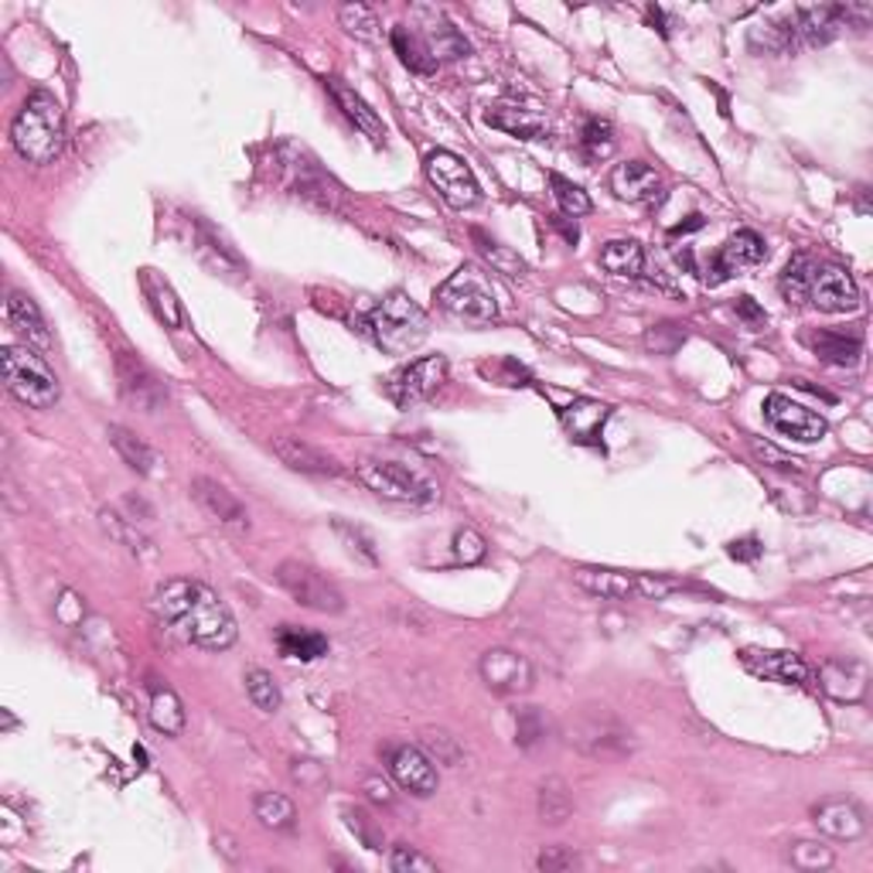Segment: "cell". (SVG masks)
Masks as SVG:
<instances>
[{
    "label": "cell",
    "mask_w": 873,
    "mask_h": 873,
    "mask_svg": "<svg viewBox=\"0 0 873 873\" xmlns=\"http://www.w3.org/2000/svg\"><path fill=\"white\" fill-rule=\"evenodd\" d=\"M151 607L175 634H181L184 642H192L198 649L222 652L240 639V628H235L232 611L202 580L178 577V580L161 583Z\"/></svg>",
    "instance_id": "cell-1"
},
{
    "label": "cell",
    "mask_w": 873,
    "mask_h": 873,
    "mask_svg": "<svg viewBox=\"0 0 873 873\" xmlns=\"http://www.w3.org/2000/svg\"><path fill=\"white\" fill-rule=\"evenodd\" d=\"M14 151L31 164H52L65 147V113L52 92H31L11 124Z\"/></svg>",
    "instance_id": "cell-2"
},
{
    "label": "cell",
    "mask_w": 873,
    "mask_h": 873,
    "mask_svg": "<svg viewBox=\"0 0 873 873\" xmlns=\"http://www.w3.org/2000/svg\"><path fill=\"white\" fill-rule=\"evenodd\" d=\"M369 332L380 342V348L393 351V356H407V351L427 342L431 321L410 294L396 291L369 314Z\"/></svg>",
    "instance_id": "cell-3"
},
{
    "label": "cell",
    "mask_w": 873,
    "mask_h": 873,
    "mask_svg": "<svg viewBox=\"0 0 873 873\" xmlns=\"http://www.w3.org/2000/svg\"><path fill=\"white\" fill-rule=\"evenodd\" d=\"M4 383L14 399L31 410H49L59 403L62 386L52 365L44 362L31 345H8L4 348Z\"/></svg>",
    "instance_id": "cell-4"
},
{
    "label": "cell",
    "mask_w": 873,
    "mask_h": 873,
    "mask_svg": "<svg viewBox=\"0 0 873 873\" xmlns=\"http://www.w3.org/2000/svg\"><path fill=\"white\" fill-rule=\"evenodd\" d=\"M437 304L464 321H495L499 318V291L482 267H461L437 287Z\"/></svg>",
    "instance_id": "cell-5"
},
{
    "label": "cell",
    "mask_w": 873,
    "mask_h": 873,
    "mask_svg": "<svg viewBox=\"0 0 873 873\" xmlns=\"http://www.w3.org/2000/svg\"><path fill=\"white\" fill-rule=\"evenodd\" d=\"M574 583L583 587L587 594L604 598V601H663L676 591V580L655 577V574H628V570H611V566H577Z\"/></svg>",
    "instance_id": "cell-6"
},
{
    "label": "cell",
    "mask_w": 873,
    "mask_h": 873,
    "mask_svg": "<svg viewBox=\"0 0 873 873\" xmlns=\"http://www.w3.org/2000/svg\"><path fill=\"white\" fill-rule=\"evenodd\" d=\"M356 478L375 491L383 495L389 502H407V505H427L437 499V485H431L427 478H420L416 471L403 467V464H393V461H362L356 467Z\"/></svg>",
    "instance_id": "cell-7"
},
{
    "label": "cell",
    "mask_w": 873,
    "mask_h": 873,
    "mask_svg": "<svg viewBox=\"0 0 873 873\" xmlns=\"http://www.w3.org/2000/svg\"><path fill=\"white\" fill-rule=\"evenodd\" d=\"M273 577L300 607L321 611V615H342V611H345V598H342L338 587L328 577H321L314 566H308V563L283 560Z\"/></svg>",
    "instance_id": "cell-8"
},
{
    "label": "cell",
    "mask_w": 873,
    "mask_h": 873,
    "mask_svg": "<svg viewBox=\"0 0 873 873\" xmlns=\"http://www.w3.org/2000/svg\"><path fill=\"white\" fill-rule=\"evenodd\" d=\"M423 171H427V181L437 188V195L451 208L464 211V208H475L482 202L478 178L458 154L434 151V154H427V161H423Z\"/></svg>",
    "instance_id": "cell-9"
},
{
    "label": "cell",
    "mask_w": 873,
    "mask_h": 873,
    "mask_svg": "<svg viewBox=\"0 0 873 873\" xmlns=\"http://www.w3.org/2000/svg\"><path fill=\"white\" fill-rule=\"evenodd\" d=\"M482 679L491 693L499 696H518L532 690V666L526 655H518L512 649H488L482 655Z\"/></svg>",
    "instance_id": "cell-10"
},
{
    "label": "cell",
    "mask_w": 873,
    "mask_h": 873,
    "mask_svg": "<svg viewBox=\"0 0 873 873\" xmlns=\"http://www.w3.org/2000/svg\"><path fill=\"white\" fill-rule=\"evenodd\" d=\"M566 741L577 744L587 754H611V750H625L628 747V730L611 717L607 710H583L577 720L566 727Z\"/></svg>",
    "instance_id": "cell-11"
},
{
    "label": "cell",
    "mask_w": 873,
    "mask_h": 873,
    "mask_svg": "<svg viewBox=\"0 0 873 873\" xmlns=\"http://www.w3.org/2000/svg\"><path fill=\"white\" fill-rule=\"evenodd\" d=\"M444 383H447V359L427 356V359H416L393 375L389 396L399 407H413V403H423V399H431Z\"/></svg>",
    "instance_id": "cell-12"
},
{
    "label": "cell",
    "mask_w": 873,
    "mask_h": 873,
    "mask_svg": "<svg viewBox=\"0 0 873 873\" xmlns=\"http://www.w3.org/2000/svg\"><path fill=\"white\" fill-rule=\"evenodd\" d=\"M765 416H768V423L778 434L792 437L798 444H816V440L825 437V431H830L819 413H812L809 407L795 403V399H788L782 393H771L765 399Z\"/></svg>",
    "instance_id": "cell-13"
},
{
    "label": "cell",
    "mask_w": 873,
    "mask_h": 873,
    "mask_svg": "<svg viewBox=\"0 0 873 873\" xmlns=\"http://www.w3.org/2000/svg\"><path fill=\"white\" fill-rule=\"evenodd\" d=\"M413 17H416V35H420L423 44H427V52H431V59H434L437 65H440V62L464 59V55L471 52L467 38L451 25V21L444 17V11L416 4V8H413Z\"/></svg>",
    "instance_id": "cell-14"
},
{
    "label": "cell",
    "mask_w": 873,
    "mask_h": 873,
    "mask_svg": "<svg viewBox=\"0 0 873 873\" xmlns=\"http://www.w3.org/2000/svg\"><path fill=\"white\" fill-rule=\"evenodd\" d=\"M741 666L758 676V679H771L782 682V686H809V666L798 652H774V649H744L741 652Z\"/></svg>",
    "instance_id": "cell-15"
},
{
    "label": "cell",
    "mask_w": 873,
    "mask_h": 873,
    "mask_svg": "<svg viewBox=\"0 0 873 873\" xmlns=\"http://www.w3.org/2000/svg\"><path fill=\"white\" fill-rule=\"evenodd\" d=\"M765 256H768V246H765L761 235L754 229H741V232L730 235V240L720 246V253L714 256V267H710V273H706V283L717 287V283H723L727 277H734L737 270L758 267Z\"/></svg>",
    "instance_id": "cell-16"
},
{
    "label": "cell",
    "mask_w": 873,
    "mask_h": 873,
    "mask_svg": "<svg viewBox=\"0 0 873 873\" xmlns=\"http://www.w3.org/2000/svg\"><path fill=\"white\" fill-rule=\"evenodd\" d=\"M809 300L825 314H846L860 308V287L853 273H846L843 267H819Z\"/></svg>",
    "instance_id": "cell-17"
},
{
    "label": "cell",
    "mask_w": 873,
    "mask_h": 873,
    "mask_svg": "<svg viewBox=\"0 0 873 873\" xmlns=\"http://www.w3.org/2000/svg\"><path fill=\"white\" fill-rule=\"evenodd\" d=\"M389 771L396 778V785L416 798H427L437 792V768L420 747H410V744L396 747L389 754Z\"/></svg>",
    "instance_id": "cell-18"
},
{
    "label": "cell",
    "mask_w": 873,
    "mask_h": 873,
    "mask_svg": "<svg viewBox=\"0 0 873 873\" xmlns=\"http://www.w3.org/2000/svg\"><path fill=\"white\" fill-rule=\"evenodd\" d=\"M611 192H615L621 202L649 205L655 198H663V175L649 168L645 161H628L611 171Z\"/></svg>",
    "instance_id": "cell-19"
},
{
    "label": "cell",
    "mask_w": 873,
    "mask_h": 873,
    "mask_svg": "<svg viewBox=\"0 0 873 873\" xmlns=\"http://www.w3.org/2000/svg\"><path fill=\"white\" fill-rule=\"evenodd\" d=\"M273 451H277V458L283 464L294 467V471H304V475H328V478L342 475V464L332 454H324L321 447L300 440V437H280V440H273Z\"/></svg>",
    "instance_id": "cell-20"
},
{
    "label": "cell",
    "mask_w": 873,
    "mask_h": 873,
    "mask_svg": "<svg viewBox=\"0 0 873 873\" xmlns=\"http://www.w3.org/2000/svg\"><path fill=\"white\" fill-rule=\"evenodd\" d=\"M192 495H195V502L211 515V518H219V523L226 526H235V529H246L249 526V515H246V505L235 499V495L219 485V482H211V478H195L192 482Z\"/></svg>",
    "instance_id": "cell-21"
},
{
    "label": "cell",
    "mask_w": 873,
    "mask_h": 873,
    "mask_svg": "<svg viewBox=\"0 0 873 873\" xmlns=\"http://www.w3.org/2000/svg\"><path fill=\"white\" fill-rule=\"evenodd\" d=\"M843 28H846L843 4H812V8L795 11V31L801 35V41L812 44V49L830 44Z\"/></svg>",
    "instance_id": "cell-22"
},
{
    "label": "cell",
    "mask_w": 873,
    "mask_h": 873,
    "mask_svg": "<svg viewBox=\"0 0 873 873\" xmlns=\"http://www.w3.org/2000/svg\"><path fill=\"white\" fill-rule=\"evenodd\" d=\"M8 324L14 332L25 338V345H38L49 351L52 348V332L49 324H44V314L38 311V304L28 297V294H11L8 297Z\"/></svg>",
    "instance_id": "cell-23"
},
{
    "label": "cell",
    "mask_w": 873,
    "mask_h": 873,
    "mask_svg": "<svg viewBox=\"0 0 873 873\" xmlns=\"http://www.w3.org/2000/svg\"><path fill=\"white\" fill-rule=\"evenodd\" d=\"M328 89H332L338 110L348 116L351 124H356V130H362L369 140H375V144H383V140H386V124L380 120V113H375L356 89H348L342 79H328Z\"/></svg>",
    "instance_id": "cell-24"
},
{
    "label": "cell",
    "mask_w": 873,
    "mask_h": 873,
    "mask_svg": "<svg viewBox=\"0 0 873 873\" xmlns=\"http://www.w3.org/2000/svg\"><path fill=\"white\" fill-rule=\"evenodd\" d=\"M806 345L816 351L822 362L839 369H857L863 362V338L846 332H812L806 335Z\"/></svg>",
    "instance_id": "cell-25"
},
{
    "label": "cell",
    "mask_w": 873,
    "mask_h": 873,
    "mask_svg": "<svg viewBox=\"0 0 873 873\" xmlns=\"http://www.w3.org/2000/svg\"><path fill=\"white\" fill-rule=\"evenodd\" d=\"M819 686L836 696V699H860L866 693V669L860 663H853V658H830V663L822 666L819 672Z\"/></svg>",
    "instance_id": "cell-26"
},
{
    "label": "cell",
    "mask_w": 873,
    "mask_h": 873,
    "mask_svg": "<svg viewBox=\"0 0 873 873\" xmlns=\"http://www.w3.org/2000/svg\"><path fill=\"white\" fill-rule=\"evenodd\" d=\"M485 124L502 133H512L518 140H539L547 133V116L526 106H495L485 113Z\"/></svg>",
    "instance_id": "cell-27"
},
{
    "label": "cell",
    "mask_w": 873,
    "mask_h": 873,
    "mask_svg": "<svg viewBox=\"0 0 873 873\" xmlns=\"http://www.w3.org/2000/svg\"><path fill=\"white\" fill-rule=\"evenodd\" d=\"M277 649L283 658H297V663H314V658L328 655V639L318 631L297 628V625H283L277 631Z\"/></svg>",
    "instance_id": "cell-28"
},
{
    "label": "cell",
    "mask_w": 873,
    "mask_h": 873,
    "mask_svg": "<svg viewBox=\"0 0 873 873\" xmlns=\"http://www.w3.org/2000/svg\"><path fill=\"white\" fill-rule=\"evenodd\" d=\"M816 825L833 839H857L863 833V816L857 806H849V801H830V806H822L816 812Z\"/></svg>",
    "instance_id": "cell-29"
},
{
    "label": "cell",
    "mask_w": 873,
    "mask_h": 873,
    "mask_svg": "<svg viewBox=\"0 0 873 873\" xmlns=\"http://www.w3.org/2000/svg\"><path fill=\"white\" fill-rule=\"evenodd\" d=\"M151 723L164 737H178L184 730V706L178 693L171 686H161V682L151 686Z\"/></svg>",
    "instance_id": "cell-30"
},
{
    "label": "cell",
    "mask_w": 873,
    "mask_h": 873,
    "mask_svg": "<svg viewBox=\"0 0 873 873\" xmlns=\"http://www.w3.org/2000/svg\"><path fill=\"white\" fill-rule=\"evenodd\" d=\"M601 267L615 277H642L645 273V249L634 240H611L601 249Z\"/></svg>",
    "instance_id": "cell-31"
},
{
    "label": "cell",
    "mask_w": 873,
    "mask_h": 873,
    "mask_svg": "<svg viewBox=\"0 0 873 873\" xmlns=\"http://www.w3.org/2000/svg\"><path fill=\"white\" fill-rule=\"evenodd\" d=\"M120 380H124V393L133 399L137 407H144V410H154L161 403V386L154 375L140 365V362H130L127 356L120 359Z\"/></svg>",
    "instance_id": "cell-32"
},
{
    "label": "cell",
    "mask_w": 873,
    "mask_h": 873,
    "mask_svg": "<svg viewBox=\"0 0 873 873\" xmlns=\"http://www.w3.org/2000/svg\"><path fill=\"white\" fill-rule=\"evenodd\" d=\"M816 259L809 253H798L788 259V267L782 270V280H778V287H782L785 300L788 304H806L809 300V291H812V280H816Z\"/></svg>",
    "instance_id": "cell-33"
},
{
    "label": "cell",
    "mask_w": 873,
    "mask_h": 873,
    "mask_svg": "<svg viewBox=\"0 0 873 873\" xmlns=\"http://www.w3.org/2000/svg\"><path fill=\"white\" fill-rule=\"evenodd\" d=\"M574 816V795L566 788L563 778H547L539 785V819L550 825H563Z\"/></svg>",
    "instance_id": "cell-34"
},
{
    "label": "cell",
    "mask_w": 873,
    "mask_h": 873,
    "mask_svg": "<svg viewBox=\"0 0 873 873\" xmlns=\"http://www.w3.org/2000/svg\"><path fill=\"white\" fill-rule=\"evenodd\" d=\"M389 41H393V49H396L399 62H403V65L410 68V73H420V76L437 73V62L431 59L427 44L420 41L416 31H410V28H393Z\"/></svg>",
    "instance_id": "cell-35"
},
{
    "label": "cell",
    "mask_w": 873,
    "mask_h": 873,
    "mask_svg": "<svg viewBox=\"0 0 873 873\" xmlns=\"http://www.w3.org/2000/svg\"><path fill=\"white\" fill-rule=\"evenodd\" d=\"M471 240L478 243L482 259H485V264H491V270H495V273H505V277H526V259L518 256V253H512L509 246L495 243L488 232H482V229H471Z\"/></svg>",
    "instance_id": "cell-36"
},
{
    "label": "cell",
    "mask_w": 873,
    "mask_h": 873,
    "mask_svg": "<svg viewBox=\"0 0 873 873\" xmlns=\"http://www.w3.org/2000/svg\"><path fill=\"white\" fill-rule=\"evenodd\" d=\"M110 444L116 447V454H120L137 475H154V464H157V454L151 451V447L140 440V437H133L130 431H124V427H110Z\"/></svg>",
    "instance_id": "cell-37"
},
{
    "label": "cell",
    "mask_w": 873,
    "mask_h": 873,
    "mask_svg": "<svg viewBox=\"0 0 873 873\" xmlns=\"http://www.w3.org/2000/svg\"><path fill=\"white\" fill-rule=\"evenodd\" d=\"M256 819L267 825V830H294V819H297V809L287 795L280 792H264L256 795V806H253Z\"/></svg>",
    "instance_id": "cell-38"
},
{
    "label": "cell",
    "mask_w": 873,
    "mask_h": 873,
    "mask_svg": "<svg viewBox=\"0 0 873 873\" xmlns=\"http://www.w3.org/2000/svg\"><path fill=\"white\" fill-rule=\"evenodd\" d=\"M580 147L587 161H607L615 154V127L601 120V116H591L580 130Z\"/></svg>",
    "instance_id": "cell-39"
},
{
    "label": "cell",
    "mask_w": 873,
    "mask_h": 873,
    "mask_svg": "<svg viewBox=\"0 0 873 873\" xmlns=\"http://www.w3.org/2000/svg\"><path fill=\"white\" fill-rule=\"evenodd\" d=\"M607 407H601V403H574L570 410H563V420H566V427L574 431V437H580V440H594L598 437V431L604 427V420H607Z\"/></svg>",
    "instance_id": "cell-40"
},
{
    "label": "cell",
    "mask_w": 873,
    "mask_h": 873,
    "mask_svg": "<svg viewBox=\"0 0 873 873\" xmlns=\"http://www.w3.org/2000/svg\"><path fill=\"white\" fill-rule=\"evenodd\" d=\"M795 17H785V21H768V25L754 28L750 31V44H765V52H774V55H785L795 49Z\"/></svg>",
    "instance_id": "cell-41"
},
{
    "label": "cell",
    "mask_w": 873,
    "mask_h": 873,
    "mask_svg": "<svg viewBox=\"0 0 873 873\" xmlns=\"http://www.w3.org/2000/svg\"><path fill=\"white\" fill-rule=\"evenodd\" d=\"M338 25L359 41H375L380 38V17L365 4H342L338 8Z\"/></svg>",
    "instance_id": "cell-42"
},
{
    "label": "cell",
    "mask_w": 873,
    "mask_h": 873,
    "mask_svg": "<svg viewBox=\"0 0 873 873\" xmlns=\"http://www.w3.org/2000/svg\"><path fill=\"white\" fill-rule=\"evenodd\" d=\"M550 737V720L547 714L539 710V706H523V710L515 714V741L518 747H536Z\"/></svg>",
    "instance_id": "cell-43"
},
{
    "label": "cell",
    "mask_w": 873,
    "mask_h": 873,
    "mask_svg": "<svg viewBox=\"0 0 873 873\" xmlns=\"http://www.w3.org/2000/svg\"><path fill=\"white\" fill-rule=\"evenodd\" d=\"M246 693L256 703V710H264V714H277L280 703H283L280 686L273 682V676L264 672V669H249L246 672Z\"/></svg>",
    "instance_id": "cell-44"
},
{
    "label": "cell",
    "mask_w": 873,
    "mask_h": 873,
    "mask_svg": "<svg viewBox=\"0 0 873 873\" xmlns=\"http://www.w3.org/2000/svg\"><path fill=\"white\" fill-rule=\"evenodd\" d=\"M550 184H553V195H556V205H560L563 216H574V219H580V216H587V211L594 208V205H591V198H587L583 188H580V184H574V181H566L563 175H550Z\"/></svg>",
    "instance_id": "cell-45"
},
{
    "label": "cell",
    "mask_w": 873,
    "mask_h": 873,
    "mask_svg": "<svg viewBox=\"0 0 873 873\" xmlns=\"http://www.w3.org/2000/svg\"><path fill=\"white\" fill-rule=\"evenodd\" d=\"M833 849L822 846V843H812V839H798L792 843L788 849V863L795 870H830L833 866Z\"/></svg>",
    "instance_id": "cell-46"
},
{
    "label": "cell",
    "mask_w": 873,
    "mask_h": 873,
    "mask_svg": "<svg viewBox=\"0 0 873 873\" xmlns=\"http://www.w3.org/2000/svg\"><path fill=\"white\" fill-rule=\"evenodd\" d=\"M345 825L351 833H356L369 849H383V833H380V825L372 822V816L365 809H345Z\"/></svg>",
    "instance_id": "cell-47"
},
{
    "label": "cell",
    "mask_w": 873,
    "mask_h": 873,
    "mask_svg": "<svg viewBox=\"0 0 873 873\" xmlns=\"http://www.w3.org/2000/svg\"><path fill=\"white\" fill-rule=\"evenodd\" d=\"M389 866H393L396 873H437V863H434L431 857L416 853L413 846H393Z\"/></svg>",
    "instance_id": "cell-48"
},
{
    "label": "cell",
    "mask_w": 873,
    "mask_h": 873,
    "mask_svg": "<svg viewBox=\"0 0 873 873\" xmlns=\"http://www.w3.org/2000/svg\"><path fill=\"white\" fill-rule=\"evenodd\" d=\"M747 447L754 451V458H758L761 464H768V467H778V471H801V461H798V458H792V454H785V451H778V447L768 444V440L750 437Z\"/></svg>",
    "instance_id": "cell-49"
},
{
    "label": "cell",
    "mask_w": 873,
    "mask_h": 873,
    "mask_svg": "<svg viewBox=\"0 0 873 873\" xmlns=\"http://www.w3.org/2000/svg\"><path fill=\"white\" fill-rule=\"evenodd\" d=\"M485 553H488V547H485V536H482V532H475V529H461V532L454 536V556H458L461 563H482Z\"/></svg>",
    "instance_id": "cell-50"
},
{
    "label": "cell",
    "mask_w": 873,
    "mask_h": 873,
    "mask_svg": "<svg viewBox=\"0 0 873 873\" xmlns=\"http://www.w3.org/2000/svg\"><path fill=\"white\" fill-rule=\"evenodd\" d=\"M147 291H151V297H157L154 304H157V311H161V318L168 321V324H181V308L175 304V294H171V287L168 283H161V280H154L151 273H147Z\"/></svg>",
    "instance_id": "cell-51"
},
{
    "label": "cell",
    "mask_w": 873,
    "mask_h": 873,
    "mask_svg": "<svg viewBox=\"0 0 873 873\" xmlns=\"http://www.w3.org/2000/svg\"><path fill=\"white\" fill-rule=\"evenodd\" d=\"M423 744H427L434 758L444 761V765H458V761H461V747H458V741H454L451 734H444V730H431V734L423 737Z\"/></svg>",
    "instance_id": "cell-52"
},
{
    "label": "cell",
    "mask_w": 873,
    "mask_h": 873,
    "mask_svg": "<svg viewBox=\"0 0 873 873\" xmlns=\"http://www.w3.org/2000/svg\"><path fill=\"white\" fill-rule=\"evenodd\" d=\"M536 866H539V870H547V873L574 870V866H580V857L570 853V849H563V846H550V849H542V853L536 857Z\"/></svg>",
    "instance_id": "cell-53"
},
{
    "label": "cell",
    "mask_w": 873,
    "mask_h": 873,
    "mask_svg": "<svg viewBox=\"0 0 873 873\" xmlns=\"http://www.w3.org/2000/svg\"><path fill=\"white\" fill-rule=\"evenodd\" d=\"M335 532L348 542L351 553H359L365 563H375V550H372V539L359 529V526H348V523H335Z\"/></svg>",
    "instance_id": "cell-54"
},
{
    "label": "cell",
    "mask_w": 873,
    "mask_h": 873,
    "mask_svg": "<svg viewBox=\"0 0 873 873\" xmlns=\"http://www.w3.org/2000/svg\"><path fill=\"white\" fill-rule=\"evenodd\" d=\"M737 318H741L747 328H754V332H761V328L768 324L765 308H758V300H754V297H741V300H737Z\"/></svg>",
    "instance_id": "cell-55"
},
{
    "label": "cell",
    "mask_w": 873,
    "mask_h": 873,
    "mask_svg": "<svg viewBox=\"0 0 873 873\" xmlns=\"http://www.w3.org/2000/svg\"><path fill=\"white\" fill-rule=\"evenodd\" d=\"M765 553V547L754 536H747V539H737V542H730V556L734 560H758Z\"/></svg>",
    "instance_id": "cell-56"
},
{
    "label": "cell",
    "mask_w": 873,
    "mask_h": 873,
    "mask_svg": "<svg viewBox=\"0 0 873 873\" xmlns=\"http://www.w3.org/2000/svg\"><path fill=\"white\" fill-rule=\"evenodd\" d=\"M365 792H369L372 801H380V806H393V801H396L389 782H383V778H365Z\"/></svg>",
    "instance_id": "cell-57"
}]
</instances>
